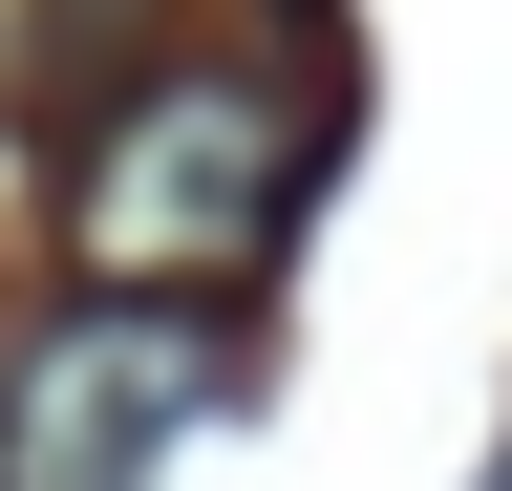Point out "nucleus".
<instances>
[{
	"mask_svg": "<svg viewBox=\"0 0 512 491\" xmlns=\"http://www.w3.org/2000/svg\"><path fill=\"white\" fill-rule=\"evenodd\" d=\"M278 214H299V129H278V86H235V65L128 86L86 129V171H64V235H86L107 299H235L278 257Z\"/></svg>",
	"mask_w": 512,
	"mask_h": 491,
	"instance_id": "1",
	"label": "nucleus"
},
{
	"mask_svg": "<svg viewBox=\"0 0 512 491\" xmlns=\"http://www.w3.org/2000/svg\"><path fill=\"white\" fill-rule=\"evenodd\" d=\"M235 385L214 321L171 299H64V321L0 363V491H150V449Z\"/></svg>",
	"mask_w": 512,
	"mask_h": 491,
	"instance_id": "2",
	"label": "nucleus"
},
{
	"mask_svg": "<svg viewBox=\"0 0 512 491\" xmlns=\"http://www.w3.org/2000/svg\"><path fill=\"white\" fill-rule=\"evenodd\" d=\"M491 491H512V470H491Z\"/></svg>",
	"mask_w": 512,
	"mask_h": 491,
	"instance_id": "3",
	"label": "nucleus"
}]
</instances>
